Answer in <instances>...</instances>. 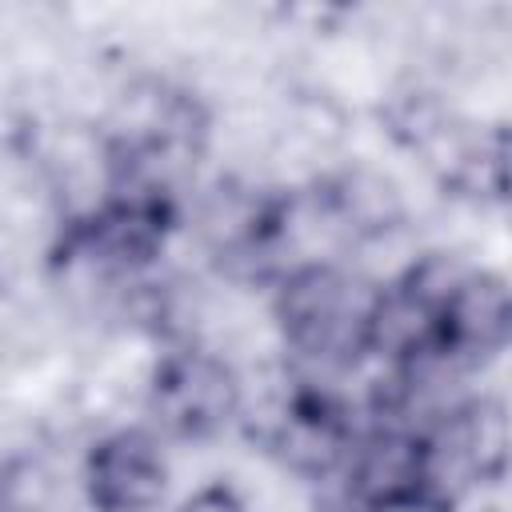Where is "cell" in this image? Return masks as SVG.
I'll list each match as a JSON object with an SVG mask.
<instances>
[{
	"mask_svg": "<svg viewBox=\"0 0 512 512\" xmlns=\"http://www.w3.org/2000/svg\"><path fill=\"white\" fill-rule=\"evenodd\" d=\"M152 400L172 432L200 436L240 412V376L208 352H184L160 368Z\"/></svg>",
	"mask_w": 512,
	"mask_h": 512,
	"instance_id": "cell-1",
	"label": "cell"
},
{
	"mask_svg": "<svg viewBox=\"0 0 512 512\" xmlns=\"http://www.w3.org/2000/svg\"><path fill=\"white\" fill-rule=\"evenodd\" d=\"M92 500L104 512H148L164 492V460L140 432H120L92 452Z\"/></svg>",
	"mask_w": 512,
	"mask_h": 512,
	"instance_id": "cell-2",
	"label": "cell"
},
{
	"mask_svg": "<svg viewBox=\"0 0 512 512\" xmlns=\"http://www.w3.org/2000/svg\"><path fill=\"white\" fill-rule=\"evenodd\" d=\"M444 344L452 352H488L512 340V292L496 276L472 272L444 308Z\"/></svg>",
	"mask_w": 512,
	"mask_h": 512,
	"instance_id": "cell-3",
	"label": "cell"
},
{
	"mask_svg": "<svg viewBox=\"0 0 512 512\" xmlns=\"http://www.w3.org/2000/svg\"><path fill=\"white\" fill-rule=\"evenodd\" d=\"M180 512H244V508L228 488H200L180 504Z\"/></svg>",
	"mask_w": 512,
	"mask_h": 512,
	"instance_id": "cell-4",
	"label": "cell"
}]
</instances>
